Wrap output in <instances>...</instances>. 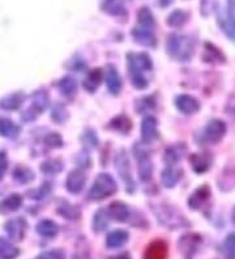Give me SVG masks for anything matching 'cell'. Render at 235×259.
Listing matches in <instances>:
<instances>
[{"mask_svg": "<svg viewBox=\"0 0 235 259\" xmlns=\"http://www.w3.org/2000/svg\"><path fill=\"white\" fill-rule=\"evenodd\" d=\"M110 259H131V258L128 256V254L124 253V254H120V255H116V256H114V258H110Z\"/></svg>", "mask_w": 235, "mask_h": 259, "instance_id": "obj_49", "label": "cell"}, {"mask_svg": "<svg viewBox=\"0 0 235 259\" xmlns=\"http://www.w3.org/2000/svg\"><path fill=\"white\" fill-rule=\"evenodd\" d=\"M7 169H8V158L6 152H0V180L4 177Z\"/></svg>", "mask_w": 235, "mask_h": 259, "instance_id": "obj_46", "label": "cell"}, {"mask_svg": "<svg viewBox=\"0 0 235 259\" xmlns=\"http://www.w3.org/2000/svg\"><path fill=\"white\" fill-rule=\"evenodd\" d=\"M37 232L39 236L46 238H53L55 237L59 232V227H58L53 220H41L37 224Z\"/></svg>", "mask_w": 235, "mask_h": 259, "instance_id": "obj_31", "label": "cell"}, {"mask_svg": "<svg viewBox=\"0 0 235 259\" xmlns=\"http://www.w3.org/2000/svg\"><path fill=\"white\" fill-rule=\"evenodd\" d=\"M157 119L154 117H145L141 123V140L143 143H152L158 136Z\"/></svg>", "mask_w": 235, "mask_h": 259, "instance_id": "obj_14", "label": "cell"}, {"mask_svg": "<svg viewBox=\"0 0 235 259\" xmlns=\"http://www.w3.org/2000/svg\"><path fill=\"white\" fill-rule=\"evenodd\" d=\"M82 143L85 146L96 147L98 146V136L93 133V131H86L82 136Z\"/></svg>", "mask_w": 235, "mask_h": 259, "instance_id": "obj_45", "label": "cell"}, {"mask_svg": "<svg viewBox=\"0 0 235 259\" xmlns=\"http://www.w3.org/2000/svg\"><path fill=\"white\" fill-rule=\"evenodd\" d=\"M132 38L135 39L136 44L145 46V48H156L157 38L154 37L151 30L144 28H136L132 30Z\"/></svg>", "mask_w": 235, "mask_h": 259, "instance_id": "obj_16", "label": "cell"}, {"mask_svg": "<svg viewBox=\"0 0 235 259\" xmlns=\"http://www.w3.org/2000/svg\"><path fill=\"white\" fill-rule=\"evenodd\" d=\"M109 227V215L105 209H98L93 219V229L96 232H104Z\"/></svg>", "mask_w": 235, "mask_h": 259, "instance_id": "obj_36", "label": "cell"}, {"mask_svg": "<svg viewBox=\"0 0 235 259\" xmlns=\"http://www.w3.org/2000/svg\"><path fill=\"white\" fill-rule=\"evenodd\" d=\"M41 170L46 174H58L63 170V162L60 160H47L41 165Z\"/></svg>", "mask_w": 235, "mask_h": 259, "instance_id": "obj_40", "label": "cell"}, {"mask_svg": "<svg viewBox=\"0 0 235 259\" xmlns=\"http://www.w3.org/2000/svg\"><path fill=\"white\" fill-rule=\"evenodd\" d=\"M225 247H227V249L235 250V233H231L229 237L226 238Z\"/></svg>", "mask_w": 235, "mask_h": 259, "instance_id": "obj_48", "label": "cell"}, {"mask_svg": "<svg viewBox=\"0 0 235 259\" xmlns=\"http://www.w3.org/2000/svg\"><path fill=\"white\" fill-rule=\"evenodd\" d=\"M35 259H66V255L63 253L62 250L55 249V250H49L44 253L39 254Z\"/></svg>", "mask_w": 235, "mask_h": 259, "instance_id": "obj_44", "label": "cell"}, {"mask_svg": "<svg viewBox=\"0 0 235 259\" xmlns=\"http://www.w3.org/2000/svg\"><path fill=\"white\" fill-rule=\"evenodd\" d=\"M219 28L222 29L223 33L230 38L231 41H235V0H227L226 7V15L217 16Z\"/></svg>", "mask_w": 235, "mask_h": 259, "instance_id": "obj_5", "label": "cell"}, {"mask_svg": "<svg viewBox=\"0 0 235 259\" xmlns=\"http://www.w3.org/2000/svg\"><path fill=\"white\" fill-rule=\"evenodd\" d=\"M185 151H187V148H185L184 144H175V146L169 147V148L166 149V152H165V161H166V164H169L170 166L176 164V162L184 156Z\"/></svg>", "mask_w": 235, "mask_h": 259, "instance_id": "obj_30", "label": "cell"}, {"mask_svg": "<svg viewBox=\"0 0 235 259\" xmlns=\"http://www.w3.org/2000/svg\"><path fill=\"white\" fill-rule=\"evenodd\" d=\"M20 249L6 238H0V259H16L19 256Z\"/></svg>", "mask_w": 235, "mask_h": 259, "instance_id": "obj_34", "label": "cell"}, {"mask_svg": "<svg viewBox=\"0 0 235 259\" xmlns=\"http://www.w3.org/2000/svg\"><path fill=\"white\" fill-rule=\"evenodd\" d=\"M135 157L137 158V165H138V176H140L141 181H149L153 174V164H152L151 158L148 152L143 149L141 147H135Z\"/></svg>", "mask_w": 235, "mask_h": 259, "instance_id": "obj_6", "label": "cell"}, {"mask_svg": "<svg viewBox=\"0 0 235 259\" xmlns=\"http://www.w3.org/2000/svg\"><path fill=\"white\" fill-rule=\"evenodd\" d=\"M8 237L13 241H21L25 237L26 229H28V224L24 218H15L11 219L4 225Z\"/></svg>", "mask_w": 235, "mask_h": 259, "instance_id": "obj_8", "label": "cell"}, {"mask_svg": "<svg viewBox=\"0 0 235 259\" xmlns=\"http://www.w3.org/2000/svg\"><path fill=\"white\" fill-rule=\"evenodd\" d=\"M31 105H33L37 110L43 113V111L50 106V97H49V93H47L46 91H43V89H39V91L33 93V96H31Z\"/></svg>", "mask_w": 235, "mask_h": 259, "instance_id": "obj_32", "label": "cell"}, {"mask_svg": "<svg viewBox=\"0 0 235 259\" xmlns=\"http://www.w3.org/2000/svg\"><path fill=\"white\" fill-rule=\"evenodd\" d=\"M118 190L116 182L110 174L101 173L98 174L93 186L88 194V198L91 200H102L109 196L114 195Z\"/></svg>", "mask_w": 235, "mask_h": 259, "instance_id": "obj_2", "label": "cell"}, {"mask_svg": "<svg viewBox=\"0 0 235 259\" xmlns=\"http://www.w3.org/2000/svg\"><path fill=\"white\" fill-rule=\"evenodd\" d=\"M175 106L183 114H195L200 109V102L190 95H180L175 98Z\"/></svg>", "mask_w": 235, "mask_h": 259, "instance_id": "obj_12", "label": "cell"}, {"mask_svg": "<svg viewBox=\"0 0 235 259\" xmlns=\"http://www.w3.org/2000/svg\"><path fill=\"white\" fill-rule=\"evenodd\" d=\"M102 80H104V71L101 70V68H94V70H91L84 80L85 91L94 93L98 89Z\"/></svg>", "mask_w": 235, "mask_h": 259, "instance_id": "obj_23", "label": "cell"}, {"mask_svg": "<svg viewBox=\"0 0 235 259\" xmlns=\"http://www.w3.org/2000/svg\"><path fill=\"white\" fill-rule=\"evenodd\" d=\"M127 241H128V233L123 229H116L107 234L106 245L110 249H118V247H122Z\"/></svg>", "mask_w": 235, "mask_h": 259, "instance_id": "obj_26", "label": "cell"}, {"mask_svg": "<svg viewBox=\"0 0 235 259\" xmlns=\"http://www.w3.org/2000/svg\"><path fill=\"white\" fill-rule=\"evenodd\" d=\"M57 85L59 92L67 98H73V96L77 93V82L71 76H64L58 81Z\"/></svg>", "mask_w": 235, "mask_h": 259, "instance_id": "obj_25", "label": "cell"}, {"mask_svg": "<svg viewBox=\"0 0 235 259\" xmlns=\"http://www.w3.org/2000/svg\"><path fill=\"white\" fill-rule=\"evenodd\" d=\"M231 220H232V223H234V224H235V207H234V209H232V213H231Z\"/></svg>", "mask_w": 235, "mask_h": 259, "instance_id": "obj_50", "label": "cell"}, {"mask_svg": "<svg viewBox=\"0 0 235 259\" xmlns=\"http://www.w3.org/2000/svg\"><path fill=\"white\" fill-rule=\"evenodd\" d=\"M69 114L67 111L66 106L63 104H57L54 106L53 113H51V118H53L54 122H57V123H64L67 119H68Z\"/></svg>", "mask_w": 235, "mask_h": 259, "instance_id": "obj_39", "label": "cell"}, {"mask_svg": "<svg viewBox=\"0 0 235 259\" xmlns=\"http://www.w3.org/2000/svg\"><path fill=\"white\" fill-rule=\"evenodd\" d=\"M20 134V127L12 122L10 118H2L0 119V136L8 138V139H16Z\"/></svg>", "mask_w": 235, "mask_h": 259, "instance_id": "obj_27", "label": "cell"}, {"mask_svg": "<svg viewBox=\"0 0 235 259\" xmlns=\"http://www.w3.org/2000/svg\"><path fill=\"white\" fill-rule=\"evenodd\" d=\"M44 144L50 148H59V147L63 146V139L59 134L51 133L49 135L44 136Z\"/></svg>", "mask_w": 235, "mask_h": 259, "instance_id": "obj_43", "label": "cell"}, {"mask_svg": "<svg viewBox=\"0 0 235 259\" xmlns=\"http://www.w3.org/2000/svg\"><path fill=\"white\" fill-rule=\"evenodd\" d=\"M86 182V176L82 170H72L68 174L66 182V187L69 193L77 194L80 193L85 186Z\"/></svg>", "mask_w": 235, "mask_h": 259, "instance_id": "obj_15", "label": "cell"}, {"mask_svg": "<svg viewBox=\"0 0 235 259\" xmlns=\"http://www.w3.org/2000/svg\"><path fill=\"white\" fill-rule=\"evenodd\" d=\"M115 166L119 171V176L123 181H124V184L127 185V189H129L132 191L133 189V180L131 177V166H129V160L128 156L125 153L124 151L119 152L118 155H116L115 158Z\"/></svg>", "mask_w": 235, "mask_h": 259, "instance_id": "obj_9", "label": "cell"}, {"mask_svg": "<svg viewBox=\"0 0 235 259\" xmlns=\"http://www.w3.org/2000/svg\"><path fill=\"white\" fill-rule=\"evenodd\" d=\"M190 164H191L192 169L198 174H203L212 166V155L208 152H203V153H194L190 157Z\"/></svg>", "mask_w": 235, "mask_h": 259, "instance_id": "obj_13", "label": "cell"}, {"mask_svg": "<svg viewBox=\"0 0 235 259\" xmlns=\"http://www.w3.org/2000/svg\"><path fill=\"white\" fill-rule=\"evenodd\" d=\"M58 213L63 218L69 219V220H76V219L80 218V209L75 205H71L69 203H64L63 205H60L58 208Z\"/></svg>", "mask_w": 235, "mask_h": 259, "instance_id": "obj_38", "label": "cell"}, {"mask_svg": "<svg viewBox=\"0 0 235 259\" xmlns=\"http://www.w3.org/2000/svg\"><path fill=\"white\" fill-rule=\"evenodd\" d=\"M183 171L182 169H174V167L169 166L162 171V184L163 186L167 189L175 186L178 184V181L182 178Z\"/></svg>", "mask_w": 235, "mask_h": 259, "instance_id": "obj_29", "label": "cell"}, {"mask_svg": "<svg viewBox=\"0 0 235 259\" xmlns=\"http://www.w3.org/2000/svg\"><path fill=\"white\" fill-rule=\"evenodd\" d=\"M106 212L109 218L114 219L116 222H127L129 218L128 205L123 202H113L109 205Z\"/></svg>", "mask_w": 235, "mask_h": 259, "instance_id": "obj_19", "label": "cell"}, {"mask_svg": "<svg viewBox=\"0 0 235 259\" xmlns=\"http://www.w3.org/2000/svg\"><path fill=\"white\" fill-rule=\"evenodd\" d=\"M154 213H156L158 222L162 223V225H165V227L171 228V229L190 225L187 219L182 215V212H179L172 205H158L157 208H154Z\"/></svg>", "mask_w": 235, "mask_h": 259, "instance_id": "obj_3", "label": "cell"}, {"mask_svg": "<svg viewBox=\"0 0 235 259\" xmlns=\"http://www.w3.org/2000/svg\"><path fill=\"white\" fill-rule=\"evenodd\" d=\"M22 204V198L19 194H12V195L7 196L6 199L0 202V213L2 215H8L12 212L17 211Z\"/></svg>", "mask_w": 235, "mask_h": 259, "instance_id": "obj_22", "label": "cell"}, {"mask_svg": "<svg viewBox=\"0 0 235 259\" xmlns=\"http://www.w3.org/2000/svg\"><path fill=\"white\" fill-rule=\"evenodd\" d=\"M25 101V93L22 92H15L11 95L6 96L0 100V109L7 111L17 110Z\"/></svg>", "mask_w": 235, "mask_h": 259, "instance_id": "obj_17", "label": "cell"}, {"mask_svg": "<svg viewBox=\"0 0 235 259\" xmlns=\"http://www.w3.org/2000/svg\"><path fill=\"white\" fill-rule=\"evenodd\" d=\"M110 128H113L114 131H118L120 134H129L132 128V122L128 117L125 115H118V117L114 118L111 122L109 123Z\"/></svg>", "mask_w": 235, "mask_h": 259, "instance_id": "obj_33", "label": "cell"}, {"mask_svg": "<svg viewBox=\"0 0 235 259\" xmlns=\"http://www.w3.org/2000/svg\"><path fill=\"white\" fill-rule=\"evenodd\" d=\"M187 12H184L182 10H176L167 17V24L170 26H172V28H180V26H183L187 22Z\"/></svg>", "mask_w": 235, "mask_h": 259, "instance_id": "obj_37", "label": "cell"}, {"mask_svg": "<svg viewBox=\"0 0 235 259\" xmlns=\"http://www.w3.org/2000/svg\"><path fill=\"white\" fill-rule=\"evenodd\" d=\"M156 106V101L153 97H143L136 102V111L137 113H144L147 110H152Z\"/></svg>", "mask_w": 235, "mask_h": 259, "instance_id": "obj_41", "label": "cell"}, {"mask_svg": "<svg viewBox=\"0 0 235 259\" xmlns=\"http://www.w3.org/2000/svg\"><path fill=\"white\" fill-rule=\"evenodd\" d=\"M167 245L163 241H154L145 250L144 259H167Z\"/></svg>", "mask_w": 235, "mask_h": 259, "instance_id": "obj_20", "label": "cell"}, {"mask_svg": "<svg viewBox=\"0 0 235 259\" xmlns=\"http://www.w3.org/2000/svg\"><path fill=\"white\" fill-rule=\"evenodd\" d=\"M166 51L170 57L174 59L185 62L191 59L195 51V44L191 38L187 35L171 34L167 38Z\"/></svg>", "mask_w": 235, "mask_h": 259, "instance_id": "obj_1", "label": "cell"}, {"mask_svg": "<svg viewBox=\"0 0 235 259\" xmlns=\"http://www.w3.org/2000/svg\"><path fill=\"white\" fill-rule=\"evenodd\" d=\"M210 199V189L209 186L204 185V186L199 187L198 190H195L194 194L190 196L188 199V205L192 209H203L205 204H208Z\"/></svg>", "mask_w": 235, "mask_h": 259, "instance_id": "obj_11", "label": "cell"}, {"mask_svg": "<svg viewBox=\"0 0 235 259\" xmlns=\"http://www.w3.org/2000/svg\"><path fill=\"white\" fill-rule=\"evenodd\" d=\"M212 11V0H200V12L207 17Z\"/></svg>", "mask_w": 235, "mask_h": 259, "instance_id": "obj_47", "label": "cell"}, {"mask_svg": "<svg viewBox=\"0 0 235 259\" xmlns=\"http://www.w3.org/2000/svg\"><path fill=\"white\" fill-rule=\"evenodd\" d=\"M129 75H143L145 71L152 70V59L145 53H129L127 54Z\"/></svg>", "mask_w": 235, "mask_h": 259, "instance_id": "obj_4", "label": "cell"}, {"mask_svg": "<svg viewBox=\"0 0 235 259\" xmlns=\"http://www.w3.org/2000/svg\"><path fill=\"white\" fill-rule=\"evenodd\" d=\"M203 60L205 63L209 64H221L225 63L226 58L219 49H217L214 45L208 44L207 42V44H205V48H204Z\"/></svg>", "mask_w": 235, "mask_h": 259, "instance_id": "obj_18", "label": "cell"}, {"mask_svg": "<svg viewBox=\"0 0 235 259\" xmlns=\"http://www.w3.org/2000/svg\"><path fill=\"white\" fill-rule=\"evenodd\" d=\"M137 21H138V24L141 25V28L148 29V30L153 29L154 25H156V21H154L153 15H152V12L148 10V8H141V10L138 11Z\"/></svg>", "mask_w": 235, "mask_h": 259, "instance_id": "obj_35", "label": "cell"}, {"mask_svg": "<svg viewBox=\"0 0 235 259\" xmlns=\"http://www.w3.org/2000/svg\"><path fill=\"white\" fill-rule=\"evenodd\" d=\"M201 241H203V238L198 233L184 234L183 237L179 238V250L187 258L194 256V254L196 253V250L200 246Z\"/></svg>", "mask_w": 235, "mask_h": 259, "instance_id": "obj_10", "label": "cell"}, {"mask_svg": "<svg viewBox=\"0 0 235 259\" xmlns=\"http://www.w3.org/2000/svg\"><path fill=\"white\" fill-rule=\"evenodd\" d=\"M226 134V123L219 119H212L208 122L204 130V139L209 144H217Z\"/></svg>", "mask_w": 235, "mask_h": 259, "instance_id": "obj_7", "label": "cell"}, {"mask_svg": "<svg viewBox=\"0 0 235 259\" xmlns=\"http://www.w3.org/2000/svg\"><path fill=\"white\" fill-rule=\"evenodd\" d=\"M106 84L111 95H119L120 91H122V79H120L119 72L113 66H107Z\"/></svg>", "mask_w": 235, "mask_h": 259, "instance_id": "obj_21", "label": "cell"}, {"mask_svg": "<svg viewBox=\"0 0 235 259\" xmlns=\"http://www.w3.org/2000/svg\"><path fill=\"white\" fill-rule=\"evenodd\" d=\"M101 8L110 16H122V15H125V12H127L125 11L124 0H104Z\"/></svg>", "mask_w": 235, "mask_h": 259, "instance_id": "obj_24", "label": "cell"}, {"mask_svg": "<svg viewBox=\"0 0 235 259\" xmlns=\"http://www.w3.org/2000/svg\"><path fill=\"white\" fill-rule=\"evenodd\" d=\"M50 191H51L50 184H43V185H41V186L38 187V189L29 191L28 195H29V198H31V199L39 200V199H43L44 196L50 193Z\"/></svg>", "mask_w": 235, "mask_h": 259, "instance_id": "obj_42", "label": "cell"}, {"mask_svg": "<svg viewBox=\"0 0 235 259\" xmlns=\"http://www.w3.org/2000/svg\"><path fill=\"white\" fill-rule=\"evenodd\" d=\"M12 178L19 182V184H29L34 180V171L31 170L30 167L24 166V165H17L12 171Z\"/></svg>", "mask_w": 235, "mask_h": 259, "instance_id": "obj_28", "label": "cell"}]
</instances>
